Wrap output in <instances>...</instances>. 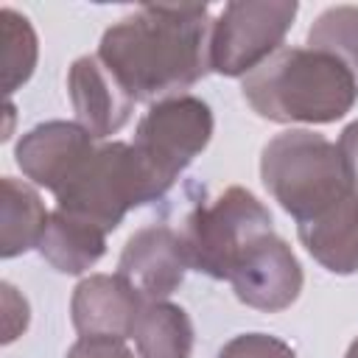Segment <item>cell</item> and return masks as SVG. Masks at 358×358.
<instances>
[{
    "instance_id": "cell-1",
    "label": "cell",
    "mask_w": 358,
    "mask_h": 358,
    "mask_svg": "<svg viewBox=\"0 0 358 358\" xmlns=\"http://www.w3.org/2000/svg\"><path fill=\"white\" fill-rule=\"evenodd\" d=\"M207 6H140L112 25L98 59L134 101H165L196 84L210 67Z\"/></svg>"
},
{
    "instance_id": "cell-2",
    "label": "cell",
    "mask_w": 358,
    "mask_h": 358,
    "mask_svg": "<svg viewBox=\"0 0 358 358\" xmlns=\"http://www.w3.org/2000/svg\"><path fill=\"white\" fill-rule=\"evenodd\" d=\"M249 106L277 123H333L358 98V78L347 62L316 48H280L243 78Z\"/></svg>"
},
{
    "instance_id": "cell-3",
    "label": "cell",
    "mask_w": 358,
    "mask_h": 358,
    "mask_svg": "<svg viewBox=\"0 0 358 358\" xmlns=\"http://www.w3.org/2000/svg\"><path fill=\"white\" fill-rule=\"evenodd\" d=\"M260 173L266 190L296 218V224L322 215L355 193L338 145L305 129L277 134L263 148Z\"/></svg>"
},
{
    "instance_id": "cell-4",
    "label": "cell",
    "mask_w": 358,
    "mask_h": 358,
    "mask_svg": "<svg viewBox=\"0 0 358 358\" xmlns=\"http://www.w3.org/2000/svg\"><path fill=\"white\" fill-rule=\"evenodd\" d=\"M165 196L151 171L129 143H106L56 193L59 210L112 232L123 215L145 201Z\"/></svg>"
},
{
    "instance_id": "cell-5",
    "label": "cell",
    "mask_w": 358,
    "mask_h": 358,
    "mask_svg": "<svg viewBox=\"0 0 358 358\" xmlns=\"http://www.w3.org/2000/svg\"><path fill=\"white\" fill-rule=\"evenodd\" d=\"M271 229V213L243 187H227L215 201L199 204L182 224L187 266L215 280H229L238 257Z\"/></svg>"
},
{
    "instance_id": "cell-6",
    "label": "cell",
    "mask_w": 358,
    "mask_h": 358,
    "mask_svg": "<svg viewBox=\"0 0 358 358\" xmlns=\"http://www.w3.org/2000/svg\"><path fill=\"white\" fill-rule=\"evenodd\" d=\"M213 115L210 106L193 95H176L154 103L137 126L134 151L151 171L162 193L210 143Z\"/></svg>"
},
{
    "instance_id": "cell-7",
    "label": "cell",
    "mask_w": 358,
    "mask_h": 358,
    "mask_svg": "<svg viewBox=\"0 0 358 358\" xmlns=\"http://www.w3.org/2000/svg\"><path fill=\"white\" fill-rule=\"evenodd\" d=\"M296 11L294 0L227 3L213 22L210 67L221 76H249L280 50Z\"/></svg>"
},
{
    "instance_id": "cell-8",
    "label": "cell",
    "mask_w": 358,
    "mask_h": 358,
    "mask_svg": "<svg viewBox=\"0 0 358 358\" xmlns=\"http://www.w3.org/2000/svg\"><path fill=\"white\" fill-rule=\"evenodd\" d=\"M235 296L257 310H282L302 291V268L282 238H257L229 271Z\"/></svg>"
},
{
    "instance_id": "cell-9",
    "label": "cell",
    "mask_w": 358,
    "mask_h": 358,
    "mask_svg": "<svg viewBox=\"0 0 358 358\" xmlns=\"http://www.w3.org/2000/svg\"><path fill=\"white\" fill-rule=\"evenodd\" d=\"M187 268L190 266L179 232L165 224H154L129 238L117 263V277L129 282L145 302H157L176 291Z\"/></svg>"
},
{
    "instance_id": "cell-10",
    "label": "cell",
    "mask_w": 358,
    "mask_h": 358,
    "mask_svg": "<svg viewBox=\"0 0 358 358\" xmlns=\"http://www.w3.org/2000/svg\"><path fill=\"white\" fill-rule=\"evenodd\" d=\"M92 151V134L81 123L50 120L31 129L20 140L17 165L28 179L59 193Z\"/></svg>"
},
{
    "instance_id": "cell-11",
    "label": "cell",
    "mask_w": 358,
    "mask_h": 358,
    "mask_svg": "<svg viewBox=\"0 0 358 358\" xmlns=\"http://www.w3.org/2000/svg\"><path fill=\"white\" fill-rule=\"evenodd\" d=\"M67 90L78 123L92 137L115 134L131 115L134 98L120 87V81L106 70L98 56H81L73 62Z\"/></svg>"
},
{
    "instance_id": "cell-12",
    "label": "cell",
    "mask_w": 358,
    "mask_h": 358,
    "mask_svg": "<svg viewBox=\"0 0 358 358\" xmlns=\"http://www.w3.org/2000/svg\"><path fill=\"white\" fill-rule=\"evenodd\" d=\"M143 302L145 299L120 277L92 274L73 294V324L84 336L129 338Z\"/></svg>"
},
{
    "instance_id": "cell-13",
    "label": "cell",
    "mask_w": 358,
    "mask_h": 358,
    "mask_svg": "<svg viewBox=\"0 0 358 358\" xmlns=\"http://www.w3.org/2000/svg\"><path fill=\"white\" fill-rule=\"evenodd\" d=\"M305 249L330 271H358V193L341 199L322 215L296 224Z\"/></svg>"
},
{
    "instance_id": "cell-14",
    "label": "cell",
    "mask_w": 358,
    "mask_h": 358,
    "mask_svg": "<svg viewBox=\"0 0 358 358\" xmlns=\"http://www.w3.org/2000/svg\"><path fill=\"white\" fill-rule=\"evenodd\" d=\"M103 249H106V232L101 227L62 210H56L48 218V227L39 238L42 257L64 274L87 271L92 263H98Z\"/></svg>"
},
{
    "instance_id": "cell-15",
    "label": "cell",
    "mask_w": 358,
    "mask_h": 358,
    "mask_svg": "<svg viewBox=\"0 0 358 358\" xmlns=\"http://www.w3.org/2000/svg\"><path fill=\"white\" fill-rule=\"evenodd\" d=\"M131 338L137 341L140 358H190L193 324L179 305L143 302Z\"/></svg>"
},
{
    "instance_id": "cell-16",
    "label": "cell",
    "mask_w": 358,
    "mask_h": 358,
    "mask_svg": "<svg viewBox=\"0 0 358 358\" xmlns=\"http://www.w3.org/2000/svg\"><path fill=\"white\" fill-rule=\"evenodd\" d=\"M48 213L34 187L3 176V218H0V252L14 257L31 246H39V238L48 227Z\"/></svg>"
},
{
    "instance_id": "cell-17",
    "label": "cell",
    "mask_w": 358,
    "mask_h": 358,
    "mask_svg": "<svg viewBox=\"0 0 358 358\" xmlns=\"http://www.w3.org/2000/svg\"><path fill=\"white\" fill-rule=\"evenodd\" d=\"M0 39H3V90L14 92L28 81L36 64V36L25 17L11 8L0 11Z\"/></svg>"
},
{
    "instance_id": "cell-18",
    "label": "cell",
    "mask_w": 358,
    "mask_h": 358,
    "mask_svg": "<svg viewBox=\"0 0 358 358\" xmlns=\"http://www.w3.org/2000/svg\"><path fill=\"white\" fill-rule=\"evenodd\" d=\"M310 48L327 50L347 62L352 73H358V8L355 6H336L327 8L308 34Z\"/></svg>"
},
{
    "instance_id": "cell-19",
    "label": "cell",
    "mask_w": 358,
    "mask_h": 358,
    "mask_svg": "<svg viewBox=\"0 0 358 358\" xmlns=\"http://www.w3.org/2000/svg\"><path fill=\"white\" fill-rule=\"evenodd\" d=\"M218 358H296L294 350L266 333H243L235 336L221 352Z\"/></svg>"
},
{
    "instance_id": "cell-20",
    "label": "cell",
    "mask_w": 358,
    "mask_h": 358,
    "mask_svg": "<svg viewBox=\"0 0 358 358\" xmlns=\"http://www.w3.org/2000/svg\"><path fill=\"white\" fill-rule=\"evenodd\" d=\"M64 358H134L126 338L117 336H81Z\"/></svg>"
},
{
    "instance_id": "cell-21",
    "label": "cell",
    "mask_w": 358,
    "mask_h": 358,
    "mask_svg": "<svg viewBox=\"0 0 358 358\" xmlns=\"http://www.w3.org/2000/svg\"><path fill=\"white\" fill-rule=\"evenodd\" d=\"M338 151H341V159H344V168H347L350 185H352V190L358 193V120H355V123H350V126L341 131Z\"/></svg>"
},
{
    "instance_id": "cell-22",
    "label": "cell",
    "mask_w": 358,
    "mask_h": 358,
    "mask_svg": "<svg viewBox=\"0 0 358 358\" xmlns=\"http://www.w3.org/2000/svg\"><path fill=\"white\" fill-rule=\"evenodd\" d=\"M347 358H358V338L352 341V347H350V352H347Z\"/></svg>"
}]
</instances>
